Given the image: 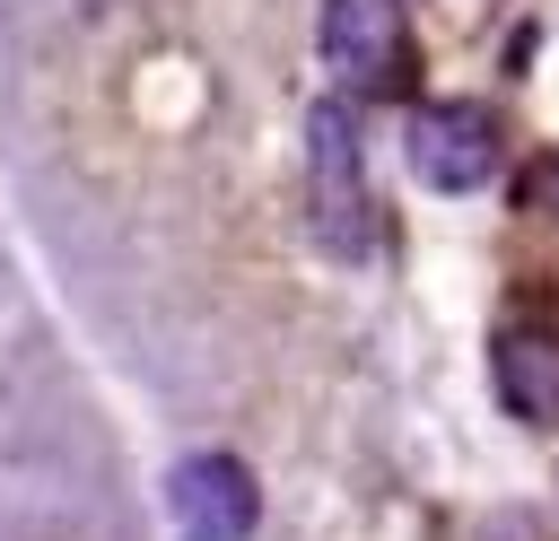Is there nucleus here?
I'll return each instance as SVG.
<instances>
[{
	"label": "nucleus",
	"mask_w": 559,
	"mask_h": 541,
	"mask_svg": "<svg viewBox=\"0 0 559 541\" xmlns=\"http://www.w3.org/2000/svg\"><path fill=\"white\" fill-rule=\"evenodd\" d=\"M166 515L183 541H253L262 524V489L236 454H183L166 471Z\"/></svg>",
	"instance_id": "nucleus-1"
},
{
	"label": "nucleus",
	"mask_w": 559,
	"mask_h": 541,
	"mask_svg": "<svg viewBox=\"0 0 559 541\" xmlns=\"http://www.w3.org/2000/svg\"><path fill=\"white\" fill-rule=\"evenodd\" d=\"M402 157L428 192H480L498 175V122L480 105H419L402 131Z\"/></svg>",
	"instance_id": "nucleus-2"
},
{
	"label": "nucleus",
	"mask_w": 559,
	"mask_h": 541,
	"mask_svg": "<svg viewBox=\"0 0 559 541\" xmlns=\"http://www.w3.org/2000/svg\"><path fill=\"white\" fill-rule=\"evenodd\" d=\"M306 140H314V236H323L332 253H367L376 218H367V183H358V131H349V113H341V105H314Z\"/></svg>",
	"instance_id": "nucleus-3"
},
{
	"label": "nucleus",
	"mask_w": 559,
	"mask_h": 541,
	"mask_svg": "<svg viewBox=\"0 0 559 541\" xmlns=\"http://www.w3.org/2000/svg\"><path fill=\"white\" fill-rule=\"evenodd\" d=\"M323 61L349 87L384 79V61H393V9L384 0H323Z\"/></svg>",
	"instance_id": "nucleus-4"
},
{
	"label": "nucleus",
	"mask_w": 559,
	"mask_h": 541,
	"mask_svg": "<svg viewBox=\"0 0 559 541\" xmlns=\"http://www.w3.org/2000/svg\"><path fill=\"white\" fill-rule=\"evenodd\" d=\"M498 393H507V410H515V419L559 428V340H542V332L498 340Z\"/></svg>",
	"instance_id": "nucleus-5"
},
{
	"label": "nucleus",
	"mask_w": 559,
	"mask_h": 541,
	"mask_svg": "<svg viewBox=\"0 0 559 541\" xmlns=\"http://www.w3.org/2000/svg\"><path fill=\"white\" fill-rule=\"evenodd\" d=\"M550 209H559V175H550Z\"/></svg>",
	"instance_id": "nucleus-6"
}]
</instances>
